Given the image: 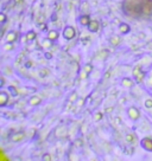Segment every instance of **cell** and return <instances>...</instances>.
Returning a JSON list of instances; mask_svg holds the SVG:
<instances>
[{"mask_svg":"<svg viewBox=\"0 0 152 161\" xmlns=\"http://www.w3.org/2000/svg\"><path fill=\"white\" fill-rule=\"evenodd\" d=\"M74 36H75V30H74V27L68 26L64 30V37H65L67 39H72V38H74Z\"/></svg>","mask_w":152,"mask_h":161,"instance_id":"obj_1","label":"cell"},{"mask_svg":"<svg viewBox=\"0 0 152 161\" xmlns=\"http://www.w3.org/2000/svg\"><path fill=\"white\" fill-rule=\"evenodd\" d=\"M142 146H143L146 151H150V152H152V140L151 139H149V137L144 139L143 141H142Z\"/></svg>","mask_w":152,"mask_h":161,"instance_id":"obj_2","label":"cell"},{"mask_svg":"<svg viewBox=\"0 0 152 161\" xmlns=\"http://www.w3.org/2000/svg\"><path fill=\"white\" fill-rule=\"evenodd\" d=\"M128 115H130L131 118L137 120V118L139 117V113H138V110H137L135 108H131V109H128Z\"/></svg>","mask_w":152,"mask_h":161,"instance_id":"obj_3","label":"cell"},{"mask_svg":"<svg viewBox=\"0 0 152 161\" xmlns=\"http://www.w3.org/2000/svg\"><path fill=\"white\" fill-rule=\"evenodd\" d=\"M88 28H89V31L92 32H95V31H98L99 30V23L98 21H90L89 24H88Z\"/></svg>","mask_w":152,"mask_h":161,"instance_id":"obj_4","label":"cell"},{"mask_svg":"<svg viewBox=\"0 0 152 161\" xmlns=\"http://www.w3.org/2000/svg\"><path fill=\"white\" fill-rule=\"evenodd\" d=\"M7 102V95L5 92H1L0 94V106H5Z\"/></svg>","mask_w":152,"mask_h":161,"instance_id":"obj_5","label":"cell"},{"mask_svg":"<svg viewBox=\"0 0 152 161\" xmlns=\"http://www.w3.org/2000/svg\"><path fill=\"white\" fill-rule=\"evenodd\" d=\"M80 23L82 25H88L90 21H89V17L88 16H82L80 19Z\"/></svg>","mask_w":152,"mask_h":161,"instance_id":"obj_6","label":"cell"},{"mask_svg":"<svg viewBox=\"0 0 152 161\" xmlns=\"http://www.w3.org/2000/svg\"><path fill=\"white\" fill-rule=\"evenodd\" d=\"M120 31H121L123 33H127V32L130 31V26H128L127 24H121V25H120Z\"/></svg>","mask_w":152,"mask_h":161,"instance_id":"obj_7","label":"cell"},{"mask_svg":"<svg viewBox=\"0 0 152 161\" xmlns=\"http://www.w3.org/2000/svg\"><path fill=\"white\" fill-rule=\"evenodd\" d=\"M58 37V33L56 32V31H51L49 35H48V38L50 39V40H54V39H56Z\"/></svg>","mask_w":152,"mask_h":161,"instance_id":"obj_8","label":"cell"},{"mask_svg":"<svg viewBox=\"0 0 152 161\" xmlns=\"http://www.w3.org/2000/svg\"><path fill=\"white\" fill-rule=\"evenodd\" d=\"M16 37H17V33H16V32H11L9 36H7V40H9L10 43H12V42L16 39Z\"/></svg>","mask_w":152,"mask_h":161,"instance_id":"obj_9","label":"cell"},{"mask_svg":"<svg viewBox=\"0 0 152 161\" xmlns=\"http://www.w3.org/2000/svg\"><path fill=\"white\" fill-rule=\"evenodd\" d=\"M26 38H27V40H32V39H35V38H36V33H35L33 31H31V32H29V33H27Z\"/></svg>","mask_w":152,"mask_h":161,"instance_id":"obj_10","label":"cell"},{"mask_svg":"<svg viewBox=\"0 0 152 161\" xmlns=\"http://www.w3.org/2000/svg\"><path fill=\"white\" fill-rule=\"evenodd\" d=\"M135 77H137V82H139V83H140V82H142V80L144 78V73H143V72H140V73H138Z\"/></svg>","mask_w":152,"mask_h":161,"instance_id":"obj_11","label":"cell"},{"mask_svg":"<svg viewBox=\"0 0 152 161\" xmlns=\"http://www.w3.org/2000/svg\"><path fill=\"white\" fill-rule=\"evenodd\" d=\"M39 102V99L38 97H33V99L30 101V104H37Z\"/></svg>","mask_w":152,"mask_h":161,"instance_id":"obj_12","label":"cell"},{"mask_svg":"<svg viewBox=\"0 0 152 161\" xmlns=\"http://www.w3.org/2000/svg\"><path fill=\"white\" fill-rule=\"evenodd\" d=\"M145 106H146V108H151L152 107V99H147V101L145 102Z\"/></svg>","mask_w":152,"mask_h":161,"instance_id":"obj_13","label":"cell"},{"mask_svg":"<svg viewBox=\"0 0 152 161\" xmlns=\"http://www.w3.org/2000/svg\"><path fill=\"white\" fill-rule=\"evenodd\" d=\"M138 73H140V68H139V66H137V68L134 69V71H133V75H134V76H137Z\"/></svg>","mask_w":152,"mask_h":161,"instance_id":"obj_14","label":"cell"},{"mask_svg":"<svg viewBox=\"0 0 152 161\" xmlns=\"http://www.w3.org/2000/svg\"><path fill=\"white\" fill-rule=\"evenodd\" d=\"M118 42H119V38H118V37H115V38H112V44L113 45L118 44Z\"/></svg>","mask_w":152,"mask_h":161,"instance_id":"obj_15","label":"cell"},{"mask_svg":"<svg viewBox=\"0 0 152 161\" xmlns=\"http://www.w3.org/2000/svg\"><path fill=\"white\" fill-rule=\"evenodd\" d=\"M126 140H127L128 142H131V141H133V136H132V135H127V136H126Z\"/></svg>","mask_w":152,"mask_h":161,"instance_id":"obj_16","label":"cell"},{"mask_svg":"<svg viewBox=\"0 0 152 161\" xmlns=\"http://www.w3.org/2000/svg\"><path fill=\"white\" fill-rule=\"evenodd\" d=\"M123 83H124L125 85H127V87H130V85H131V82H130V80H127V78H126V80H124V82H123Z\"/></svg>","mask_w":152,"mask_h":161,"instance_id":"obj_17","label":"cell"},{"mask_svg":"<svg viewBox=\"0 0 152 161\" xmlns=\"http://www.w3.org/2000/svg\"><path fill=\"white\" fill-rule=\"evenodd\" d=\"M10 89L12 90V94H13V95H17V94H18V92H17V91H16V89H14V88H13V87H11V88H10Z\"/></svg>","mask_w":152,"mask_h":161,"instance_id":"obj_18","label":"cell"},{"mask_svg":"<svg viewBox=\"0 0 152 161\" xmlns=\"http://www.w3.org/2000/svg\"><path fill=\"white\" fill-rule=\"evenodd\" d=\"M0 18H1V23H4V21H5V14H1V16H0Z\"/></svg>","mask_w":152,"mask_h":161,"instance_id":"obj_19","label":"cell"},{"mask_svg":"<svg viewBox=\"0 0 152 161\" xmlns=\"http://www.w3.org/2000/svg\"><path fill=\"white\" fill-rule=\"evenodd\" d=\"M44 160H50V155H45Z\"/></svg>","mask_w":152,"mask_h":161,"instance_id":"obj_20","label":"cell"},{"mask_svg":"<svg viewBox=\"0 0 152 161\" xmlns=\"http://www.w3.org/2000/svg\"><path fill=\"white\" fill-rule=\"evenodd\" d=\"M100 118H101V114H98L96 115V120H100Z\"/></svg>","mask_w":152,"mask_h":161,"instance_id":"obj_21","label":"cell"},{"mask_svg":"<svg viewBox=\"0 0 152 161\" xmlns=\"http://www.w3.org/2000/svg\"><path fill=\"white\" fill-rule=\"evenodd\" d=\"M45 56H46V58H51V54H46Z\"/></svg>","mask_w":152,"mask_h":161,"instance_id":"obj_22","label":"cell"}]
</instances>
